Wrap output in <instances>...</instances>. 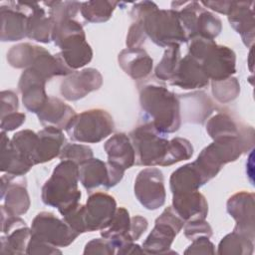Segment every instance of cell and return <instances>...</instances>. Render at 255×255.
Wrapping results in <instances>:
<instances>
[{"instance_id": "obj_1", "label": "cell", "mask_w": 255, "mask_h": 255, "mask_svg": "<svg viewBox=\"0 0 255 255\" xmlns=\"http://www.w3.org/2000/svg\"><path fill=\"white\" fill-rule=\"evenodd\" d=\"M138 92L143 123H149L162 135L179 129L180 105L178 97L173 92L164 85L155 83L142 85Z\"/></svg>"}, {"instance_id": "obj_2", "label": "cell", "mask_w": 255, "mask_h": 255, "mask_svg": "<svg viewBox=\"0 0 255 255\" xmlns=\"http://www.w3.org/2000/svg\"><path fill=\"white\" fill-rule=\"evenodd\" d=\"M79 180V165L71 160H61L42 187V201L65 215L80 203Z\"/></svg>"}, {"instance_id": "obj_3", "label": "cell", "mask_w": 255, "mask_h": 255, "mask_svg": "<svg viewBox=\"0 0 255 255\" xmlns=\"http://www.w3.org/2000/svg\"><path fill=\"white\" fill-rule=\"evenodd\" d=\"M254 141L253 128L245 126L239 136L213 140L200 151L194 161L210 180L218 174L224 164L235 161L243 153L251 149Z\"/></svg>"}, {"instance_id": "obj_4", "label": "cell", "mask_w": 255, "mask_h": 255, "mask_svg": "<svg viewBox=\"0 0 255 255\" xmlns=\"http://www.w3.org/2000/svg\"><path fill=\"white\" fill-rule=\"evenodd\" d=\"M52 40L61 49L59 55L71 70L80 69L93 59V50L86 41L83 26L74 19L54 24Z\"/></svg>"}, {"instance_id": "obj_5", "label": "cell", "mask_w": 255, "mask_h": 255, "mask_svg": "<svg viewBox=\"0 0 255 255\" xmlns=\"http://www.w3.org/2000/svg\"><path fill=\"white\" fill-rule=\"evenodd\" d=\"M189 55L202 66L211 81H221L236 73V55L227 46L218 45L214 40L195 38L190 40Z\"/></svg>"}, {"instance_id": "obj_6", "label": "cell", "mask_w": 255, "mask_h": 255, "mask_svg": "<svg viewBox=\"0 0 255 255\" xmlns=\"http://www.w3.org/2000/svg\"><path fill=\"white\" fill-rule=\"evenodd\" d=\"M180 24L187 41L195 38L214 40L222 30L220 18L206 10L196 1L172 2L171 9H176Z\"/></svg>"}, {"instance_id": "obj_7", "label": "cell", "mask_w": 255, "mask_h": 255, "mask_svg": "<svg viewBox=\"0 0 255 255\" xmlns=\"http://www.w3.org/2000/svg\"><path fill=\"white\" fill-rule=\"evenodd\" d=\"M143 26L146 36L161 48L180 46L188 42L177 10L156 8L143 17Z\"/></svg>"}, {"instance_id": "obj_8", "label": "cell", "mask_w": 255, "mask_h": 255, "mask_svg": "<svg viewBox=\"0 0 255 255\" xmlns=\"http://www.w3.org/2000/svg\"><path fill=\"white\" fill-rule=\"evenodd\" d=\"M135 152V163L141 166H162L169 140L149 123H142L128 134Z\"/></svg>"}, {"instance_id": "obj_9", "label": "cell", "mask_w": 255, "mask_h": 255, "mask_svg": "<svg viewBox=\"0 0 255 255\" xmlns=\"http://www.w3.org/2000/svg\"><path fill=\"white\" fill-rule=\"evenodd\" d=\"M114 129L113 117L107 111L92 109L77 115L66 131L75 141L96 143L108 137Z\"/></svg>"}, {"instance_id": "obj_10", "label": "cell", "mask_w": 255, "mask_h": 255, "mask_svg": "<svg viewBox=\"0 0 255 255\" xmlns=\"http://www.w3.org/2000/svg\"><path fill=\"white\" fill-rule=\"evenodd\" d=\"M185 222L175 212L172 206L166 207L155 219L151 232L142 243L144 254H168L176 235L181 231Z\"/></svg>"}, {"instance_id": "obj_11", "label": "cell", "mask_w": 255, "mask_h": 255, "mask_svg": "<svg viewBox=\"0 0 255 255\" xmlns=\"http://www.w3.org/2000/svg\"><path fill=\"white\" fill-rule=\"evenodd\" d=\"M31 232L33 236L58 248L71 245L80 235L64 219L47 211L40 212L34 217Z\"/></svg>"}, {"instance_id": "obj_12", "label": "cell", "mask_w": 255, "mask_h": 255, "mask_svg": "<svg viewBox=\"0 0 255 255\" xmlns=\"http://www.w3.org/2000/svg\"><path fill=\"white\" fill-rule=\"evenodd\" d=\"M133 191L138 202L148 210H156L165 203L166 192L160 169L150 166L138 172Z\"/></svg>"}, {"instance_id": "obj_13", "label": "cell", "mask_w": 255, "mask_h": 255, "mask_svg": "<svg viewBox=\"0 0 255 255\" xmlns=\"http://www.w3.org/2000/svg\"><path fill=\"white\" fill-rule=\"evenodd\" d=\"M116 199L106 192L92 193L83 205V221L86 232L107 228L117 211Z\"/></svg>"}, {"instance_id": "obj_14", "label": "cell", "mask_w": 255, "mask_h": 255, "mask_svg": "<svg viewBox=\"0 0 255 255\" xmlns=\"http://www.w3.org/2000/svg\"><path fill=\"white\" fill-rule=\"evenodd\" d=\"M103 85L102 74L94 68L73 71L66 76L60 86V93L67 101H78L88 94L98 91Z\"/></svg>"}, {"instance_id": "obj_15", "label": "cell", "mask_w": 255, "mask_h": 255, "mask_svg": "<svg viewBox=\"0 0 255 255\" xmlns=\"http://www.w3.org/2000/svg\"><path fill=\"white\" fill-rule=\"evenodd\" d=\"M228 214L235 220L233 230L250 239H255V203L254 193L240 191L233 194L226 203Z\"/></svg>"}, {"instance_id": "obj_16", "label": "cell", "mask_w": 255, "mask_h": 255, "mask_svg": "<svg viewBox=\"0 0 255 255\" xmlns=\"http://www.w3.org/2000/svg\"><path fill=\"white\" fill-rule=\"evenodd\" d=\"M8 3L27 15V37L29 39L44 44L51 42L54 22L47 16L40 3L21 1H10Z\"/></svg>"}, {"instance_id": "obj_17", "label": "cell", "mask_w": 255, "mask_h": 255, "mask_svg": "<svg viewBox=\"0 0 255 255\" xmlns=\"http://www.w3.org/2000/svg\"><path fill=\"white\" fill-rule=\"evenodd\" d=\"M47 81L33 69H25L20 76L18 90L22 94V103L31 113L38 114L48 102L45 85Z\"/></svg>"}, {"instance_id": "obj_18", "label": "cell", "mask_w": 255, "mask_h": 255, "mask_svg": "<svg viewBox=\"0 0 255 255\" xmlns=\"http://www.w3.org/2000/svg\"><path fill=\"white\" fill-rule=\"evenodd\" d=\"M1 198L6 210L15 216L25 214L30 207L26 180L22 176L4 174L1 176Z\"/></svg>"}, {"instance_id": "obj_19", "label": "cell", "mask_w": 255, "mask_h": 255, "mask_svg": "<svg viewBox=\"0 0 255 255\" xmlns=\"http://www.w3.org/2000/svg\"><path fill=\"white\" fill-rule=\"evenodd\" d=\"M169 84L183 90H195L208 86L209 78L199 62L186 54L180 60L174 77Z\"/></svg>"}, {"instance_id": "obj_20", "label": "cell", "mask_w": 255, "mask_h": 255, "mask_svg": "<svg viewBox=\"0 0 255 255\" xmlns=\"http://www.w3.org/2000/svg\"><path fill=\"white\" fill-rule=\"evenodd\" d=\"M254 2L233 1V5L227 14L230 26L241 36L246 47H252L255 38Z\"/></svg>"}, {"instance_id": "obj_21", "label": "cell", "mask_w": 255, "mask_h": 255, "mask_svg": "<svg viewBox=\"0 0 255 255\" xmlns=\"http://www.w3.org/2000/svg\"><path fill=\"white\" fill-rule=\"evenodd\" d=\"M118 62L123 71L134 81L145 80L152 72L153 61L141 47L122 50Z\"/></svg>"}, {"instance_id": "obj_22", "label": "cell", "mask_w": 255, "mask_h": 255, "mask_svg": "<svg viewBox=\"0 0 255 255\" xmlns=\"http://www.w3.org/2000/svg\"><path fill=\"white\" fill-rule=\"evenodd\" d=\"M209 181L206 174L193 161L175 169L169 178V187L172 194H180L197 191Z\"/></svg>"}, {"instance_id": "obj_23", "label": "cell", "mask_w": 255, "mask_h": 255, "mask_svg": "<svg viewBox=\"0 0 255 255\" xmlns=\"http://www.w3.org/2000/svg\"><path fill=\"white\" fill-rule=\"evenodd\" d=\"M172 207L184 222L205 219L208 213V203L206 198L198 190L172 194Z\"/></svg>"}, {"instance_id": "obj_24", "label": "cell", "mask_w": 255, "mask_h": 255, "mask_svg": "<svg viewBox=\"0 0 255 255\" xmlns=\"http://www.w3.org/2000/svg\"><path fill=\"white\" fill-rule=\"evenodd\" d=\"M43 127H53L58 129H67L77 116L75 110L56 97H49L44 108L37 114Z\"/></svg>"}, {"instance_id": "obj_25", "label": "cell", "mask_w": 255, "mask_h": 255, "mask_svg": "<svg viewBox=\"0 0 255 255\" xmlns=\"http://www.w3.org/2000/svg\"><path fill=\"white\" fill-rule=\"evenodd\" d=\"M1 41L14 42L27 37L28 17L21 10L8 3L0 7Z\"/></svg>"}, {"instance_id": "obj_26", "label": "cell", "mask_w": 255, "mask_h": 255, "mask_svg": "<svg viewBox=\"0 0 255 255\" xmlns=\"http://www.w3.org/2000/svg\"><path fill=\"white\" fill-rule=\"evenodd\" d=\"M66 138L61 129L53 127H45L38 131V142L33 158L34 165L45 163L59 156Z\"/></svg>"}, {"instance_id": "obj_27", "label": "cell", "mask_w": 255, "mask_h": 255, "mask_svg": "<svg viewBox=\"0 0 255 255\" xmlns=\"http://www.w3.org/2000/svg\"><path fill=\"white\" fill-rule=\"evenodd\" d=\"M108 162L115 164L125 171L135 163V152L130 138L125 132H118L104 144Z\"/></svg>"}, {"instance_id": "obj_28", "label": "cell", "mask_w": 255, "mask_h": 255, "mask_svg": "<svg viewBox=\"0 0 255 255\" xmlns=\"http://www.w3.org/2000/svg\"><path fill=\"white\" fill-rule=\"evenodd\" d=\"M180 110L182 109L185 122L192 124H203L213 112L214 107L209 97L203 92H195L178 97Z\"/></svg>"}, {"instance_id": "obj_29", "label": "cell", "mask_w": 255, "mask_h": 255, "mask_svg": "<svg viewBox=\"0 0 255 255\" xmlns=\"http://www.w3.org/2000/svg\"><path fill=\"white\" fill-rule=\"evenodd\" d=\"M130 217L125 207H118L111 224L101 230L102 237L110 240L118 254L123 248L134 242L129 234Z\"/></svg>"}, {"instance_id": "obj_30", "label": "cell", "mask_w": 255, "mask_h": 255, "mask_svg": "<svg viewBox=\"0 0 255 255\" xmlns=\"http://www.w3.org/2000/svg\"><path fill=\"white\" fill-rule=\"evenodd\" d=\"M33 165L25 159L11 144L6 131H1L0 170L11 175H25Z\"/></svg>"}, {"instance_id": "obj_31", "label": "cell", "mask_w": 255, "mask_h": 255, "mask_svg": "<svg viewBox=\"0 0 255 255\" xmlns=\"http://www.w3.org/2000/svg\"><path fill=\"white\" fill-rule=\"evenodd\" d=\"M79 179L88 191L99 186H104L108 189L109 172L107 162L95 157L85 161L79 165Z\"/></svg>"}, {"instance_id": "obj_32", "label": "cell", "mask_w": 255, "mask_h": 255, "mask_svg": "<svg viewBox=\"0 0 255 255\" xmlns=\"http://www.w3.org/2000/svg\"><path fill=\"white\" fill-rule=\"evenodd\" d=\"M243 125L238 124L227 113H217L210 118L206 124V131L215 140L224 137H235L241 135Z\"/></svg>"}, {"instance_id": "obj_33", "label": "cell", "mask_w": 255, "mask_h": 255, "mask_svg": "<svg viewBox=\"0 0 255 255\" xmlns=\"http://www.w3.org/2000/svg\"><path fill=\"white\" fill-rule=\"evenodd\" d=\"M31 235V228L26 224L14 228L7 234H2L0 253L3 255L26 253Z\"/></svg>"}, {"instance_id": "obj_34", "label": "cell", "mask_w": 255, "mask_h": 255, "mask_svg": "<svg viewBox=\"0 0 255 255\" xmlns=\"http://www.w3.org/2000/svg\"><path fill=\"white\" fill-rule=\"evenodd\" d=\"M254 251V240L233 230L224 236L218 244L219 255H251Z\"/></svg>"}, {"instance_id": "obj_35", "label": "cell", "mask_w": 255, "mask_h": 255, "mask_svg": "<svg viewBox=\"0 0 255 255\" xmlns=\"http://www.w3.org/2000/svg\"><path fill=\"white\" fill-rule=\"evenodd\" d=\"M117 1L92 0L82 2L81 14L85 20L91 23H104L111 19L117 5Z\"/></svg>"}, {"instance_id": "obj_36", "label": "cell", "mask_w": 255, "mask_h": 255, "mask_svg": "<svg viewBox=\"0 0 255 255\" xmlns=\"http://www.w3.org/2000/svg\"><path fill=\"white\" fill-rule=\"evenodd\" d=\"M180 60L181 57L179 46L166 48L160 62L155 67V77L160 81H167L170 83L174 77Z\"/></svg>"}, {"instance_id": "obj_37", "label": "cell", "mask_w": 255, "mask_h": 255, "mask_svg": "<svg viewBox=\"0 0 255 255\" xmlns=\"http://www.w3.org/2000/svg\"><path fill=\"white\" fill-rule=\"evenodd\" d=\"M39 46L30 43H21L11 47L7 53V62L16 69H28L37 52Z\"/></svg>"}, {"instance_id": "obj_38", "label": "cell", "mask_w": 255, "mask_h": 255, "mask_svg": "<svg viewBox=\"0 0 255 255\" xmlns=\"http://www.w3.org/2000/svg\"><path fill=\"white\" fill-rule=\"evenodd\" d=\"M12 146L32 165L38 142V132L31 129H23L16 132L10 139Z\"/></svg>"}, {"instance_id": "obj_39", "label": "cell", "mask_w": 255, "mask_h": 255, "mask_svg": "<svg viewBox=\"0 0 255 255\" xmlns=\"http://www.w3.org/2000/svg\"><path fill=\"white\" fill-rule=\"evenodd\" d=\"M193 154L191 142L183 137H174L169 140L166 156L162 166H169L182 160L189 159Z\"/></svg>"}, {"instance_id": "obj_40", "label": "cell", "mask_w": 255, "mask_h": 255, "mask_svg": "<svg viewBox=\"0 0 255 255\" xmlns=\"http://www.w3.org/2000/svg\"><path fill=\"white\" fill-rule=\"evenodd\" d=\"M43 4L49 7V17L54 24L74 19L81 9L82 2L78 1H48Z\"/></svg>"}, {"instance_id": "obj_41", "label": "cell", "mask_w": 255, "mask_h": 255, "mask_svg": "<svg viewBox=\"0 0 255 255\" xmlns=\"http://www.w3.org/2000/svg\"><path fill=\"white\" fill-rule=\"evenodd\" d=\"M212 94L221 104L235 100L240 93V85L236 78L230 77L221 81H211Z\"/></svg>"}, {"instance_id": "obj_42", "label": "cell", "mask_w": 255, "mask_h": 255, "mask_svg": "<svg viewBox=\"0 0 255 255\" xmlns=\"http://www.w3.org/2000/svg\"><path fill=\"white\" fill-rule=\"evenodd\" d=\"M59 157L61 160H71L78 165H81L93 157V150L86 144L66 143L63 146Z\"/></svg>"}, {"instance_id": "obj_43", "label": "cell", "mask_w": 255, "mask_h": 255, "mask_svg": "<svg viewBox=\"0 0 255 255\" xmlns=\"http://www.w3.org/2000/svg\"><path fill=\"white\" fill-rule=\"evenodd\" d=\"M132 20L133 22L130 25L127 35L126 44L128 48H140L147 38L144 31L143 18H135Z\"/></svg>"}, {"instance_id": "obj_44", "label": "cell", "mask_w": 255, "mask_h": 255, "mask_svg": "<svg viewBox=\"0 0 255 255\" xmlns=\"http://www.w3.org/2000/svg\"><path fill=\"white\" fill-rule=\"evenodd\" d=\"M183 227H184V230H183L184 236L189 240H194L195 238H198L201 236L211 237L213 234L211 226L207 221H205V219L187 221L185 222Z\"/></svg>"}, {"instance_id": "obj_45", "label": "cell", "mask_w": 255, "mask_h": 255, "mask_svg": "<svg viewBox=\"0 0 255 255\" xmlns=\"http://www.w3.org/2000/svg\"><path fill=\"white\" fill-rule=\"evenodd\" d=\"M84 254H104L113 255L116 254V249L110 240L106 238H95L89 241L84 249Z\"/></svg>"}, {"instance_id": "obj_46", "label": "cell", "mask_w": 255, "mask_h": 255, "mask_svg": "<svg viewBox=\"0 0 255 255\" xmlns=\"http://www.w3.org/2000/svg\"><path fill=\"white\" fill-rule=\"evenodd\" d=\"M27 254H44V255H53V254H61L62 251L36 236L31 235L30 241L26 250Z\"/></svg>"}, {"instance_id": "obj_47", "label": "cell", "mask_w": 255, "mask_h": 255, "mask_svg": "<svg viewBox=\"0 0 255 255\" xmlns=\"http://www.w3.org/2000/svg\"><path fill=\"white\" fill-rule=\"evenodd\" d=\"M184 254H215V246L209 237L201 236L192 240V243L184 251Z\"/></svg>"}, {"instance_id": "obj_48", "label": "cell", "mask_w": 255, "mask_h": 255, "mask_svg": "<svg viewBox=\"0 0 255 255\" xmlns=\"http://www.w3.org/2000/svg\"><path fill=\"white\" fill-rule=\"evenodd\" d=\"M1 98V118L9 114L18 112L19 102L17 95L12 91H2Z\"/></svg>"}, {"instance_id": "obj_49", "label": "cell", "mask_w": 255, "mask_h": 255, "mask_svg": "<svg viewBox=\"0 0 255 255\" xmlns=\"http://www.w3.org/2000/svg\"><path fill=\"white\" fill-rule=\"evenodd\" d=\"M26 116L23 113H12L5 117L1 118V130L3 131H11L21 127L25 123Z\"/></svg>"}, {"instance_id": "obj_50", "label": "cell", "mask_w": 255, "mask_h": 255, "mask_svg": "<svg viewBox=\"0 0 255 255\" xmlns=\"http://www.w3.org/2000/svg\"><path fill=\"white\" fill-rule=\"evenodd\" d=\"M148 222L146 218L135 215L130 218V228H129V234L133 241H136L140 238V236L144 233V231L147 229Z\"/></svg>"}, {"instance_id": "obj_51", "label": "cell", "mask_w": 255, "mask_h": 255, "mask_svg": "<svg viewBox=\"0 0 255 255\" xmlns=\"http://www.w3.org/2000/svg\"><path fill=\"white\" fill-rule=\"evenodd\" d=\"M202 6L207 7L220 14L227 15L233 5V1H200Z\"/></svg>"}, {"instance_id": "obj_52", "label": "cell", "mask_w": 255, "mask_h": 255, "mask_svg": "<svg viewBox=\"0 0 255 255\" xmlns=\"http://www.w3.org/2000/svg\"><path fill=\"white\" fill-rule=\"evenodd\" d=\"M129 254H144V252L138 244H135L134 242H132L128 246H126L125 248H123L118 253V255H129Z\"/></svg>"}]
</instances>
